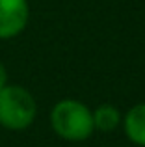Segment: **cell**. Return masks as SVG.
<instances>
[{"label":"cell","mask_w":145,"mask_h":147,"mask_svg":"<svg viewBox=\"0 0 145 147\" xmlns=\"http://www.w3.org/2000/svg\"><path fill=\"white\" fill-rule=\"evenodd\" d=\"M50 123L52 129L58 136L69 142H80L91 136L95 125H93V114L86 104L80 100L65 99L60 100L50 112Z\"/></svg>","instance_id":"obj_1"},{"label":"cell","mask_w":145,"mask_h":147,"mask_svg":"<svg viewBox=\"0 0 145 147\" xmlns=\"http://www.w3.org/2000/svg\"><path fill=\"white\" fill-rule=\"evenodd\" d=\"M37 106L32 93L22 86H4L0 90V125L9 130H22L36 119Z\"/></svg>","instance_id":"obj_2"},{"label":"cell","mask_w":145,"mask_h":147,"mask_svg":"<svg viewBox=\"0 0 145 147\" xmlns=\"http://www.w3.org/2000/svg\"><path fill=\"white\" fill-rule=\"evenodd\" d=\"M28 15L26 0H0V39H9L21 34L28 22Z\"/></svg>","instance_id":"obj_3"},{"label":"cell","mask_w":145,"mask_h":147,"mask_svg":"<svg viewBox=\"0 0 145 147\" xmlns=\"http://www.w3.org/2000/svg\"><path fill=\"white\" fill-rule=\"evenodd\" d=\"M125 132L130 142L145 147V102L132 106L125 115Z\"/></svg>","instance_id":"obj_4"},{"label":"cell","mask_w":145,"mask_h":147,"mask_svg":"<svg viewBox=\"0 0 145 147\" xmlns=\"http://www.w3.org/2000/svg\"><path fill=\"white\" fill-rule=\"evenodd\" d=\"M119 121H121V115L117 112V108L112 106V104H101L93 112V125L102 132L113 130L119 125Z\"/></svg>","instance_id":"obj_5"},{"label":"cell","mask_w":145,"mask_h":147,"mask_svg":"<svg viewBox=\"0 0 145 147\" xmlns=\"http://www.w3.org/2000/svg\"><path fill=\"white\" fill-rule=\"evenodd\" d=\"M7 84V73H6V67L0 63V90Z\"/></svg>","instance_id":"obj_6"}]
</instances>
